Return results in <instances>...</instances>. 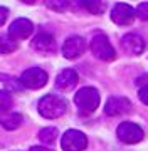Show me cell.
I'll return each instance as SVG.
<instances>
[{"label":"cell","mask_w":148,"mask_h":151,"mask_svg":"<svg viewBox=\"0 0 148 151\" xmlns=\"http://www.w3.org/2000/svg\"><path fill=\"white\" fill-rule=\"evenodd\" d=\"M116 134H118V139L126 143V145H135V143H140L143 139V129L135 123H121L116 129Z\"/></svg>","instance_id":"6"},{"label":"cell","mask_w":148,"mask_h":151,"mask_svg":"<svg viewBox=\"0 0 148 151\" xmlns=\"http://www.w3.org/2000/svg\"><path fill=\"white\" fill-rule=\"evenodd\" d=\"M135 17L142 19V20H148V2L138 5V9L135 10Z\"/></svg>","instance_id":"19"},{"label":"cell","mask_w":148,"mask_h":151,"mask_svg":"<svg viewBox=\"0 0 148 151\" xmlns=\"http://www.w3.org/2000/svg\"><path fill=\"white\" fill-rule=\"evenodd\" d=\"M57 134H59L57 128H44V129L39 133V139L42 141L44 145H52L57 139Z\"/></svg>","instance_id":"15"},{"label":"cell","mask_w":148,"mask_h":151,"mask_svg":"<svg viewBox=\"0 0 148 151\" xmlns=\"http://www.w3.org/2000/svg\"><path fill=\"white\" fill-rule=\"evenodd\" d=\"M39 113L47 119H56L62 116L67 109V101L57 94H47L39 101Z\"/></svg>","instance_id":"1"},{"label":"cell","mask_w":148,"mask_h":151,"mask_svg":"<svg viewBox=\"0 0 148 151\" xmlns=\"http://www.w3.org/2000/svg\"><path fill=\"white\" fill-rule=\"evenodd\" d=\"M32 47L39 52H42V54H51L56 49L54 37L49 32H39L32 40Z\"/></svg>","instance_id":"12"},{"label":"cell","mask_w":148,"mask_h":151,"mask_svg":"<svg viewBox=\"0 0 148 151\" xmlns=\"http://www.w3.org/2000/svg\"><path fill=\"white\" fill-rule=\"evenodd\" d=\"M47 7H51V9H54V10H66L67 9V2L66 0H47Z\"/></svg>","instance_id":"20"},{"label":"cell","mask_w":148,"mask_h":151,"mask_svg":"<svg viewBox=\"0 0 148 151\" xmlns=\"http://www.w3.org/2000/svg\"><path fill=\"white\" fill-rule=\"evenodd\" d=\"M82 7H86L89 12H93V14H103V10L106 9V5H104L103 2H98V0H88V2H81Z\"/></svg>","instance_id":"18"},{"label":"cell","mask_w":148,"mask_h":151,"mask_svg":"<svg viewBox=\"0 0 148 151\" xmlns=\"http://www.w3.org/2000/svg\"><path fill=\"white\" fill-rule=\"evenodd\" d=\"M77 84V74L72 69L61 70L59 76L56 77V87L59 91H71L72 87Z\"/></svg>","instance_id":"13"},{"label":"cell","mask_w":148,"mask_h":151,"mask_svg":"<svg viewBox=\"0 0 148 151\" xmlns=\"http://www.w3.org/2000/svg\"><path fill=\"white\" fill-rule=\"evenodd\" d=\"M131 109V103L123 96H113L108 99V103L104 106V113L108 116H120V114L130 113Z\"/></svg>","instance_id":"9"},{"label":"cell","mask_w":148,"mask_h":151,"mask_svg":"<svg viewBox=\"0 0 148 151\" xmlns=\"http://www.w3.org/2000/svg\"><path fill=\"white\" fill-rule=\"evenodd\" d=\"M30 151H52V150H49V148H42V146H34V148H30Z\"/></svg>","instance_id":"23"},{"label":"cell","mask_w":148,"mask_h":151,"mask_svg":"<svg viewBox=\"0 0 148 151\" xmlns=\"http://www.w3.org/2000/svg\"><path fill=\"white\" fill-rule=\"evenodd\" d=\"M47 72L42 70L40 67H30V69L24 70L20 76V84L27 89H39L47 84Z\"/></svg>","instance_id":"4"},{"label":"cell","mask_w":148,"mask_h":151,"mask_svg":"<svg viewBox=\"0 0 148 151\" xmlns=\"http://www.w3.org/2000/svg\"><path fill=\"white\" fill-rule=\"evenodd\" d=\"M22 121H24L22 114H19V113H12V111L0 113V126H4V128L9 129V131L17 129V128L22 124Z\"/></svg>","instance_id":"14"},{"label":"cell","mask_w":148,"mask_h":151,"mask_svg":"<svg viewBox=\"0 0 148 151\" xmlns=\"http://www.w3.org/2000/svg\"><path fill=\"white\" fill-rule=\"evenodd\" d=\"M86 50V40L79 35H72V37L66 39V42L62 45V55L66 59H76L81 57Z\"/></svg>","instance_id":"7"},{"label":"cell","mask_w":148,"mask_h":151,"mask_svg":"<svg viewBox=\"0 0 148 151\" xmlns=\"http://www.w3.org/2000/svg\"><path fill=\"white\" fill-rule=\"evenodd\" d=\"M135 19V10L128 4H116L111 10V20L118 25H130Z\"/></svg>","instance_id":"10"},{"label":"cell","mask_w":148,"mask_h":151,"mask_svg":"<svg viewBox=\"0 0 148 151\" xmlns=\"http://www.w3.org/2000/svg\"><path fill=\"white\" fill-rule=\"evenodd\" d=\"M138 96H140V101H142L143 104H147V106H148V84H147V86H143L142 89H140Z\"/></svg>","instance_id":"21"},{"label":"cell","mask_w":148,"mask_h":151,"mask_svg":"<svg viewBox=\"0 0 148 151\" xmlns=\"http://www.w3.org/2000/svg\"><path fill=\"white\" fill-rule=\"evenodd\" d=\"M61 146L64 151H82L88 146V138L84 133L77 129H69L62 134Z\"/></svg>","instance_id":"5"},{"label":"cell","mask_w":148,"mask_h":151,"mask_svg":"<svg viewBox=\"0 0 148 151\" xmlns=\"http://www.w3.org/2000/svg\"><path fill=\"white\" fill-rule=\"evenodd\" d=\"M12 104H14V99H12L10 92L0 91V113H7L12 108Z\"/></svg>","instance_id":"16"},{"label":"cell","mask_w":148,"mask_h":151,"mask_svg":"<svg viewBox=\"0 0 148 151\" xmlns=\"http://www.w3.org/2000/svg\"><path fill=\"white\" fill-rule=\"evenodd\" d=\"M32 30L34 25L29 19H17L9 27V35H10V40H24L32 34Z\"/></svg>","instance_id":"8"},{"label":"cell","mask_w":148,"mask_h":151,"mask_svg":"<svg viewBox=\"0 0 148 151\" xmlns=\"http://www.w3.org/2000/svg\"><path fill=\"white\" fill-rule=\"evenodd\" d=\"M74 103L81 116H89L99 106V92L94 87H81L74 96Z\"/></svg>","instance_id":"2"},{"label":"cell","mask_w":148,"mask_h":151,"mask_svg":"<svg viewBox=\"0 0 148 151\" xmlns=\"http://www.w3.org/2000/svg\"><path fill=\"white\" fill-rule=\"evenodd\" d=\"M91 52L101 60H113L116 57V52L113 49V45H111V42L103 34H96L93 37V40H91Z\"/></svg>","instance_id":"3"},{"label":"cell","mask_w":148,"mask_h":151,"mask_svg":"<svg viewBox=\"0 0 148 151\" xmlns=\"http://www.w3.org/2000/svg\"><path fill=\"white\" fill-rule=\"evenodd\" d=\"M7 15H9V10L5 7H0V25H4L7 20Z\"/></svg>","instance_id":"22"},{"label":"cell","mask_w":148,"mask_h":151,"mask_svg":"<svg viewBox=\"0 0 148 151\" xmlns=\"http://www.w3.org/2000/svg\"><path fill=\"white\" fill-rule=\"evenodd\" d=\"M121 47L125 49L128 54L138 55L145 50V40H143L138 34H126L121 39Z\"/></svg>","instance_id":"11"},{"label":"cell","mask_w":148,"mask_h":151,"mask_svg":"<svg viewBox=\"0 0 148 151\" xmlns=\"http://www.w3.org/2000/svg\"><path fill=\"white\" fill-rule=\"evenodd\" d=\"M17 49V44L14 40L7 37H0V54L5 55V54H12L14 50Z\"/></svg>","instance_id":"17"}]
</instances>
